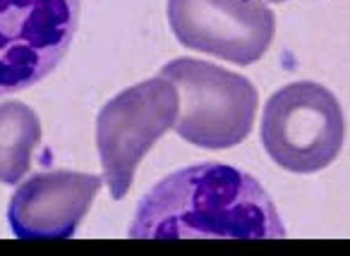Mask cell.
I'll return each mask as SVG.
<instances>
[{
	"label": "cell",
	"mask_w": 350,
	"mask_h": 256,
	"mask_svg": "<svg viewBox=\"0 0 350 256\" xmlns=\"http://www.w3.org/2000/svg\"><path fill=\"white\" fill-rule=\"evenodd\" d=\"M132 240H283L286 225L250 173L197 163L170 173L142 197Z\"/></svg>",
	"instance_id": "6da1fadb"
},
{
	"label": "cell",
	"mask_w": 350,
	"mask_h": 256,
	"mask_svg": "<svg viewBox=\"0 0 350 256\" xmlns=\"http://www.w3.org/2000/svg\"><path fill=\"white\" fill-rule=\"evenodd\" d=\"M180 96L175 130L200 149H230L247 139L259 94L243 74L195 58H178L161 68Z\"/></svg>",
	"instance_id": "7a4b0ae2"
},
{
	"label": "cell",
	"mask_w": 350,
	"mask_h": 256,
	"mask_svg": "<svg viewBox=\"0 0 350 256\" xmlns=\"http://www.w3.org/2000/svg\"><path fill=\"white\" fill-rule=\"evenodd\" d=\"M340 103L317 82H293L269 98L262 117V144L288 173L324 170L343 149Z\"/></svg>",
	"instance_id": "3957f363"
},
{
	"label": "cell",
	"mask_w": 350,
	"mask_h": 256,
	"mask_svg": "<svg viewBox=\"0 0 350 256\" xmlns=\"http://www.w3.org/2000/svg\"><path fill=\"white\" fill-rule=\"evenodd\" d=\"M180 96L165 77L146 79L106 103L96 120V146L103 180L113 199H125L151 146L175 125Z\"/></svg>",
	"instance_id": "277c9868"
},
{
	"label": "cell",
	"mask_w": 350,
	"mask_h": 256,
	"mask_svg": "<svg viewBox=\"0 0 350 256\" xmlns=\"http://www.w3.org/2000/svg\"><path fill=\"white\" fill-rule=\"evenodd\" d=\"M82 0H0V96L25 91L65 58Z\"/></svg>",
	"instance_id": "5b68a950"
},
{
	"label": "cell",
	"mask_w": 350,
	"mask_h": 256,
	"mask_svg": "<svg viewBox=\"0 0 350 256\" xmlns=\"http://www.w3.org/2000/svg\"><path fill=\"white\" fill-rule=\"evenodd\" d=\"M168 22L185 48L235 65L264 58L276 34L264 0H168Z\"/></svg>",
	"instance_id": "8992f818"
},
{
	"label": "cell",
	"mask_w": 350,
	"mask_h": 256,
	"mask_svg": "<svg viewBox=\"0 0 350 256\" xmlns=\"http://www.w3.org/2000/svg\"><path fill=\"white\" fill-rule=\"evenodd\" d=\"M98 175L49 170L17 187L8 206L10 230L20 240H65L77 232L101 189Z\"/></svg>",
	"instance_id": "52a82bcc"
},
{
	"label": "cell",
	"mask_w": 350,
	"mask_h": 256,
	"mask_svg": "<svg viewBox=\"0 0 350 256\" xmlns=\"http://www.w3.org/2000/svg\"><path fill=\"white\" fill-rule=\"evenodd\" d=\"M41 141L39 115L20 101L0 103V182L17 184L31 168Z\"/></svg>",
	"instance_id": "ba28073f"
},
{
	"label": "cell",
	"mask_w": 350,
	"mask_h": 256,
	"mask_svg": "<svg viewBox=\"0 0 350 256\" xmlns=\"http://www.w3.org/2000/svg\"><path fill=\"white\" fill-rule=\"evenodd\" d=\"M269 3H286V0H269Z\"/></svg>",
	"instance_id": "9c48e42d"
}]
</instances>
